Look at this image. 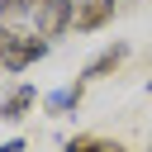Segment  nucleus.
<instances>
[{"label":"nucleus","instance_id":"obj_1","mask_svg":"<svg viewBox=\"0 0 152 152\" xmlns=\"http://www.w3.org/2000/svg\"><path fill=\"white\" fill-rule=\"evenodd\" d=\"M66 28H76V0H43L33 10V33L38 38H62Z\"/></svg>","mask_w":152,"mask_h":152},{"label":"nucleus","instance_id":"obj_2","mask_svg":"<svg viewBox=\"0 0 152 152\" xmlns=\"http://www.w3.org/2000/svg\"><path fill=\"white\" fill-rule=\"evenodd\" d=\"M48 38H38V33H10V48H5V71L10 76H19L24 66H33L38 57H48Z\"/></svg>","mask_w":152,"mask_h":152},{"label":"nucleus","instance_id":"obj_3","mask_svg":"<svg viewBox=\"0 0 152 152\" xmlns=\"http://www.w3.org/2000/svg\"><path fill=\"white\" fill-rule=\"evenodd\" d=\"M114 5H119V0H76V28L90 33V28L109 24V19H114Z\"/></svg>","mask_w":152,"mask_h":152},{"label":"nucleus","instance_id":"obj_4","mask_svg":"<svg viewBox=\"0 0 152 152\" xmlns=\"http://www.w3.org/2000/svg\"><path fill=\"white\" fill-rule=\"evenodd\" d=\"M128 57V43H114V48H104V52H95L86 66H81V81H100V76H109L119 62Z\"/></svg>","mask_w":152,"mask_h":152},{"label":"nucleus","instance_id":"obj_5","mask_svg":"<svg viewBox=\"0 0 152 152\" xmlns=\"http://www.w3.org/2000/svg\"><path fill=\"white\" fill-rule=\"evenodd\" d=\"M33 104H38V90H33V86H14V90L0 100V119H10V124H14V119H24Z\"/></svg>","mask_w":152,"mask_h":152},{"label":"nucleus","instance_id":"obj_6","mask_svg":"<svg viewBox=\"0 0 152 152\" xmlns=\"http://www.w3.org/2000/svg\"><path fill=\"white\" fill-rule=\"evenodd\" d=\"M62 152H128L124 142H109V138H95V133H81L71 142H62Z\"/></svg>","mask_w":152,"mask_h":152},{"label":"nucleus","instance_id":"obj_7","mask_svg":"<svg viewBox=\"0 0 152 152\" xmlns=\"http://www.w3.org/2000/svg\"><path fill=\"white\" fill-rule=\"evenodd\" d=\"M81 90H86V81H76V86H62V90H52L43 104H48L52 114H66V109H76V104H81Z\"/></svg>","mask_w":152,"mask_h":152},{"label":"nucleus","instance_id":"obj_8","mask_svg":"<svg viewBox=\"0 0 152 152\" xmlns=\"http://www.w3.org/2000/svg\"><path fill=\"white\" fill-rule=\"evenodd\" d=\"M14 14H33V0H0V19H14Z\"/></svg>","mask_w":152,"mask_h":152},{"label":"nucleus","instance_id":"obj_9","mask_svg":"<svg viewBox=\"0 0 152 152\" xmlns=\"http://www.w3.org/2000/svg\"><path fill=\"white\" fill-rule=\"evenodd\" d=\"M0 152H28V142L24 138H10V142H0Z\"/></svg>","mask_w":152,"mask_h":152},{"label":"nucleus","instance_id":"obj_10","mask_svg":"<svg viewBox=\"0 0 152 152\" xmlns=\"http://www.w3.org/2000/svg\"><path fill=\"white\" fill-rule=\"evenodd\" d=\"M5 48H10V28H5V19H0V71H5Z\"/></svg>","mask_w":152,"mask_h":152},{"label":"nucleus","instance_id":"obj_11","mask_svg":"<svg viewBox=\"0 0 152 152\" xmlns=\"http://www.w3.org/2000/svg\"><path fill=\"white\" fill-rule=\"evenodd\" d=\"M147 90H152V81H147Z\"/></svg>","mask_w":152,"mask_h":152}]
</instances>
